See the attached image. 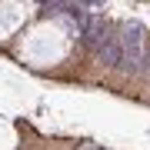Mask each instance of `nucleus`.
<instances>
[{"instance_id": "f257e3e1", "label": "nucleus", "mask_w": 150, "mask_h": 150, "mask_svg": "<svg viewBox=\"0 0 150 150\" xmlns=\"http://www.w3.org/2000/svg\"><path fill=\"white\" fill-rule=\"evenodd\" d=\"M40 4H43V7H47V4H50V0H40Z\"/></svg>"}]
</instances>
